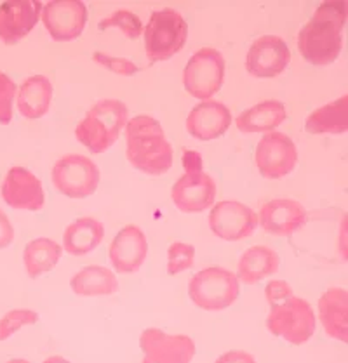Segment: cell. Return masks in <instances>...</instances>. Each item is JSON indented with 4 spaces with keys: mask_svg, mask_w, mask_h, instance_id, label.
<instances>
[{
    "mask_svg": "<svg viewBox=\"0 0 348 363\" xmlns=\"http://www.w3.org/2000/svg\"><path fill=\"white\" fill-rule=\"evenodd\" d=\"M347 23L345 2L320 4L313 16L298 33V49L312 65H331L343 49V28Z\"/></svg>",
    "mask_w": 348,
    "mask_h": 363,
    "instance_id": "6da1fadb",
    "label": "cell"
},
{
    "mask_svg": "<svg viewBox=\"0 0 348 363\" xmlns=\"http://www.w3.org/2000/svg\"><path fill=\"white\" fill-rule=\"evenodd\" d=\"M270 313L266 329L291 345H305L317 329V320L310 304L296 297L291 285L284 280H272L265 289Z\"/></svg>",
    "mask_w": 348,
    "mask_h": 363,
    "instance_id": "7a4b0ae2",
    "label": "cell"
},
{
    "mask_svg": "<svg viewBox=\"0 0 348 363\" xmlns=\"http://www.w3.org/2000/svg\"><path fill=\"white\" fill-rule=\"evenodd\" d=\"M126 155L138 171L161 176L173 167V146L156 118L139 115L126 123Z\"/></svg>",
    "mask_w": 348,
    "mask_h": 363,
    "instance_id": "3957f363",
    "label": "cell"
},
{
    "mask_svg": "<svg viewBox=\"0 0 348 363\" xmlns=\"http://www.w3.org/2000/svg\"><path fill=\"white\" fill-rule=\"evenodd\" d=\"M127 106L119 99H103L77 125L75 138L91 153H104L115 145L127 123Z\"/></svg>",
    "mask_w": 348,
    "mask_h": 363,
    "instance_id": "277c9868",
    "label": "cell"
},
{
    "mask_svg": "<svg viewBox=\"0 0 348 363\" xmlns=\"http://www.w3.org/2000/svg\"><path fill=\"white\" fill-rule=\"evenodd\" d=\"M145 33V51L150 63L171 60L183 49L188 38V23L178 11L165 9L153 11L148 25L143 28Z\"/></svg>",
    "mask_w": 348,
    "mask_h": 363,
    "instance_id": "5b68a950",
    "label": "cell"
},
{
    "mask_svg": "<svg viewBox=\"0 0 348 363\" xmlns=\"http://www.w3.org/2000/svg\"><path fill=\"white\" fill-rule=\"evenodd\" d=\"M241 294L239 278L230 269L211 266L192 277L188 296L204 311H222L230 308Z\"/></svg>",
    "mask_w": 348,
    "mask_h": 363,
    "instance_id": "8992f818",
    "label": "cell"
},
{
    "mask_svg": "<svg viewBox=\"0 0 348 363\" xmlns=\"http://www.w3.org/2000/svg\"><path fill=\"white\" fill-rule=\"evenodd\" d=\"M187 172L174 183L171 190L173 203L187 214L206 211L216 200V181L202 171L199 153L187 152Z\"/></svg>",
    "mask_w": 348,
    "mask_h": 363,
    "instance_id": "52a82bcc",
    "label": "cell"
},
{
    "mask_svg": "<svg viewBox=\"0 0 348 363\" xmlns=\"http://www.w3.org/2000/svg\"><path fill=\"white\" fill-rule=\"evenodd\" d=\"M225 77V57L218 49L204 48L190 57L183 72V84L188 94L197 99H209L222 89Z\"/></svg>",
    "mask_w": 348,
    "mask_h": 363,
    "instance_id": "ba28073f",
    "label": "cell"
},
{
    "mask_svg": "<svg viewBox=\"0 0 348 363\" xmlns=\"http://www.w3.org/2000/svg\"><path fill=\"white\" fill-rule=\"evenodd\" d=\"M53 184L68 199H87L98 190L99 169L84 155H65L54 164Z\"/></svg>",
    "mask_w": 348,
    "mask_h": 363,
    "instance_id": "9c48e42d",
    "label": "cell"
},
{
    "mask_svg": "<svg viewBox=\"0 0 348 363\" xmlns=\"http://www.w3.org/2000/svg\"><path fill=\"white\" fill-rule=\"evenodd\" d=\"M254 164L265 179H282L295 171L298 164L295 141L284 133H266L256 146Z\"/></svg>",
    "mask_w": 348,
    "mask_h": 363,
    "instance_id": "30bf717a",
    "label": "cell"
},
{
    "mask_svg": "<svg viewBox=\"0 0 348 363\" xmlns=\"http://www.w3.org/2000/svg\"><path fill=\"white\" fill-rule=\"evenodd\" d=\"M258 226V216L249 206L235 200H223L212 207L209 228L225 242H239L253 235Z\"/></svg>",
    "mask_w": 348,
    "mask_h": 363,
    "instance_id": "8fae6325",
    "label": "cell"
},
{
    "mask_svg": "<svg viewBox=\"0 0 348 363\" xmlns=\"http://www.w3.org/2000/svg\"><path fill=\"white\" fill-rule=\"evenodd\" d=\"M141 363H192L195 342L188 335H171L158 329L143 330L139 337Z\"/></svg>",
    "mask_w": 348,
    "mask_h": 363,
    "instance_id": "7c38bea8",
    "label": "cell"
},
{
    "mask_svg": "<svg viewBox=\"0 0 348 363\" xmlns=\"http://www.w3.org/2000/svg\"><path fill=\"white\" fill-rule=\"evenodd\" d=\"M40 18L54 40L68 42L82 35L87 7L80 0H54L42 7Z\"/></svg>",
    "mask_w": 348,
    "mask_h": 363,
    "instance_id": "4fadbf2b",
    "label": "cell"
},
{
    "mask_svg": "<svg viewBox=\"0 0 348 363\" xmlns=\"http://www.w3.org/2000/svg\"><path fill=\"white\" fill-rule=\"evenodd\" d=\"M291 63V51L288 44L277 35H263L249 48L246 68L251 75L260 79H272L281 75Z\"/></svg>",
    "mask_w": 348,
    "mask_h": 363,
    "instance_id": "5bb4252c",
    "label": "cell"
},
{
    "mask_svg": "<svg viewBox=\"0 0 348 363\" xmlns=\"http://www.w3.org/2000/svg\"><path fill=\"white\" fill-rule=\"evenodd\" d=\"M2 200L18 211H40L45 203L40 179L25 167H13L2 183Z\"/></svg>",
    "mask_w": 348,
    "mask_h": 363,
    "instance_id": "9a60e30c",
    "label": "cell"
},
{
    "mask_svg": "<svg viewBox=\"0 0 348 363\" xmlns=\"http://www.w3.org/2000/svg\"><path fill=\"white\" fill-rule=\"evenodd\" d=\"M38 0H14L0 4V40L7 45L18 44L33 30L42 14Z\"/></svg>",
    "mask_w": 348,
    "mask_h": 363,
    "instance_id": "2e32d148",
    "label": "cell"
},
{
    "mask_svg": "<svg viewBox=\"0 0 348 363\" xmlns=\"http://www.w3.org/2000/svg\"><path fill=\"white\" fill-rule=\"evenodd\" d=\"M110 262L119 273H136L148 256V242L136 225H127L115 235L108 249Z\"/></svg>",
    "mask_w": 348,
    "mask_h": 363,
    "instance_id": "e0dca14e",
    "label": "cell"
},
{
    "mask_svg": "<svg viewBox=\"0 0 348 363\" xmlns=\"http://www.w3.org/2000/svg\"><path fill=\"white\" fill-rule=\"evenodd\" d=\"M258 223L266 233L289 237L307 225V208L291 199H276L261 207Z\"/></svg>",
    "mask_w": 348,
    "mask_h": 363,
    "instance_id": "ac0fdd59",
    "label": "cell"
},
{
    "mask_svg": "<svg viewBox=\"0 0 348 363\" xmlns=\"http://www.w3.org/2000/svg\"><path fill=\"white\" fill-rule=\"evenodd\" d=\"M232 123L230 110L223 103L202 101L187 118V130L200 141H212L223 136Z\"/></svg>",
    "mask_w": 348,
    "mask_h": 363,
    "instance_id": "d6986e66",
    "label": "cell"
},
{
    "mask_svg": "<svg viewBox=\"0 0 348 363\" xmlns=\"http://www.w3.org/2000/svg\"><path fill=\"white\" fill-rule=\"evenodd\" d=\"M319 318L332 339L348 341V294L345 289H327L319 299Z\"/></svg>",
    "mask_w": 348,
    "mask_h": 363,
    "instance_id": "ffe728a7",
    "label": "cell"
},
{
    "mask_svg": "<svg viewBox=\"0 0 348 363\" xmlns=\"http://www.w3.org/2000/svg\"><path fill=\"white\" fill-rule=\"evenodd\" d=\"M281 266L278 254L266 245L249 247L237 264V278L246 285H254L265 278L276 275Z\"/></svg>",
    "mask_w": 348,
    "mask_h": 363,
    "instance_id": "44dd1931",
    "label": "cell"
},
{
    "mask_svg": "<svg viewBox=\"0 0 348 363\" xmlns=\"http://www.w3.org/2000/svg\"><path fill=\"white\" fill-rule=\"evenodd\" d=\"M53 101V84L48 77L33 75L21 84L18 92V110L26 118H40Z\"/></svg>",
    "mask_w": 348,
    "mask_h": 363,
    "instance_id": "7402d4cb",
    "label": "cell"
},
{
    "mask_svg": "<svg viewBox=\"0 0 348 363\" xmlns=\"http://www.w3.org/2000/svg\"><path fill=\"white\" fill-rule=\"evenodd\" d=\"M104 238V226L96 218L86 216L73 221L63 235V249L70 256H86Z\"/></svg>",
    "mask_w": 348,
    "mask_h": 363,
    "instance_id": "603a6c76",
    "label": "cell"
},
{
    "mask_svg": "<svg viewBox=\"0 0 348 363\" xmlns=\"http://www.w3.org/2000/svg\"><path fill=\"white\" fill-rule=\"evenodd\" d=\"M286 118H288L286 104L277 99H268L242 111L235 123L242 133H272Z\"/></svg>",
    "mask_w": 348,
    "mask_h": 363,
    "instance_id": "cb8c5ba5",
    "label": "cell"
},
{
    "mask_svg": "<svg viewBox=\"0 0 348 363\" xmlns=\"http://www.w3.org/2000/svg\"><path fill=\"white\" fill-rule=\"evenodd\" d=\"M70 287L79 297L112 296L119 291V280L104 266H87L72 277Z\"/></svg>",
    "mask_w": 348,
    "mask_h": 363,
    "instance_id": "d4e9b609",
    "label": "cell"
},
{
    "mask_svg": "<svg viewBox=\"0 0 348 363\" xmlns=\"http://www.w3.org/2000/svg\"><path fill=\"white\" fill-rule=\"evenodd\" d=\"M310 134H345L348 130V96L315 110L305 122Z\"/></svg>",
    "mask_w": 348,
    "mask_h": 363,
    "instance_id": "484cf974",
    "label": "cell"
},
{
    "mask_svg": "<svg viewBox=\"0 0 348 363\" xmlns=\"http://www.w3.org/2000/svg\"><path fill=\"white\" fill-rule=\"evenodd\" d=\"M63 249L51 238H35L25 247L23 252V262H25L26 273L30 278H38L44 273L51 272L60 261Z\"/></svg>",
    "mask_w": 348,
    "mask_h": 363,
    "instance_id": "4316f807",
    "label": "cell"
},
{
    "mask_svg": "<svg viewBox=\"0 0 348 363\" xmlns=\"http://www.w3.org/2000/svg\"><path fill=\"white\" fill-rule=\"evenodd\" d=\"M112 26H117L121 28L124 35L131 40H136L139 35L143 33V25L141 19H139L136 14L131 13V11H115L112 13L107 19H102L98 25V28L104 32L107 28H112Z\"/></svg>",
    "mask_w": 348,
    "mask_h": 363,
    "instance_id": "83f0119b",
    "label": "cell"
},
{
    "mask_svg": "<svg viewBox=\"0 0 348 363\" xmlns=\"http://www.w3.org/2000/svg\"><path fill=\"white\" fill-rule=\"evenodd\" d=\"M195 261V247L190 243L174 242L168 249V273L178 275L190 269Z\"/></svg>",
    "mask_w": 348,
    "mask_h": 363,
    "instance_id": "f1b7e54d",
    "label": "cell"
},
{
    "mask_svg": "<svg viewBox=\"0 0 348 363\" xmlns=\"http://www.w3.org/2000/svg\"><path fill=\"white\" fill-rule=\"evenodd\" d=\"M38 322V315L32 310H13L0 318V341H6L16 334L21 327L33 325Z\"/></svg>",
    "mask_w": 348,
    "mask_h": 363,
    "instance_id": "f546056e",
    "label": "cell"
},
{
    "mask_svg": "<svg viewBox=\"0 0 348 363\" xmlns=\"http://www.w3.org/2000/svg\"><path fill=\"white\" fill-rule=\"evenodd\" d=\"M16 98V84L11 77L0 72V123L7 125L13 121V101Z\"/></svg>",
    "mask_w": 348,
    "mask_h": 363,
    "instance_id": "4dcf8cb0",
    "label": "cell"
},
{
    "mask_svg": "<svg viewBox=\"0 0 348 363\" xmlns=\"http://www.w3.org/2000/svg\"><path fill=\"white\" fill-rule=\"evenodd\" d=\"M94 61L102 63L103 67H107L110 72L119 73V75H136L138 73V67L129 60H124V57H112L107 56L103 52H94Z\"/></svg>",
    "mask_w": 348,
    "mask_h": 363,
    "instance_id": "1f68e13d",
    "label": "cell"
},
{
    "mask_svg": "<svg viewBox=\"0 0 348 363\" xmlns=\"http://www.w3.org/2000/svg\"><path fill=\"white\" fill-rule=\"evenodd\" d=\"M14 240V228L11 225V219L7 218L6 212L0 208V249L9 247Z\"/></svg>",
    "mask_w": 348,
    "mask_h": 363,
    "instance_id": "d6a6232c",
    "label": "cell"
},
{
    "mask_svg": "<svg viewBox=\"0 0 348 363\" xmlns=\"http://www.w3.org/2000/svg\"><path fill=\"white\" fill-rule=\"evenodd\" d=\"M216 363H256L253 354L246 353V351H228V353L222 354V357L216 360Z\"/></svg>",
    "mask_w": 348,
    "mask_h": 363,
    "instance_id": "836d02e7",
    "label": "cell"
},
{
    "mask_svg": "<svg viewBox=\"0 0 348 363\" xmlns=\"http://www.w3.org/2000/svg\"><path fill=\"white\" fill-rule=\"evenodd\" d=\"M44 363H70V362L63 357H49V358H45Z\"/></svg>",
    "mask_w": 348,
    "mask_h": 363,
    "instance_id": "e575fe53",
    "label": "cell"
},
{
    "mask_svg": "<svg viewBox=\"0 0 348 363\" xmlns=\"http://www.w3.org/2000/svg\"><path fill=\"white\" fill-rule=\"evenodd\" d=\"M7 363H30L28 360H23V358H13V360H9Z\"/></svg>",
    "mask_w": 348,
    "mask_h": 363,
    "instance_id": "d590c367",
    "label": "cell"
}]
</instances>
